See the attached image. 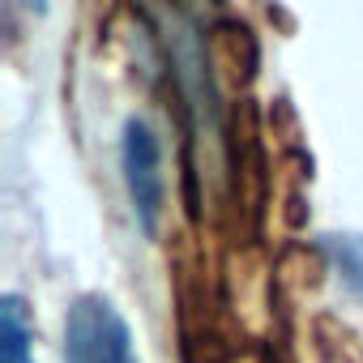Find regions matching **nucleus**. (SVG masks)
Listing matches in <instances>:
<instances>
[{
    "label": "nucleus",
    "mask_w": 363,
    "mask_h": 363,
    "mask_svg": "<svg viewBox=\"0 0 363 363\" xmlns=\"http://www.w3.org/2000/svg\"><path fill=\"white\" fill-rule=\"evenodd\" d=\"M124 184H128L137 223L145 231H154L158 214H162V154H158V137L145 120L124 124Z\"/></svg>",
    "instance_id": "2"
},
{
    "label": "nucleus",
    "mask_w": 363,
    "mask_h": 363,
    "mask_svg": "<svg viewBox=\"0 0 363 363\" xmlns=\"http://www.w3.org/2000/svg\"><path fill=\"white\" fill-rule=\"evenodd\" d=\"M0 363H35L30 354V320L18 295L0 299Z\"/></svg>",
    "instance_id": "3"
},
{
    "label": "nucleus",
    "mask_w": 363,
    "mask_h": 363,
    "mask_svg": "<svg viewBox=\"0 0 363 363\" xmlns=\"http://www.w3.org/2000/svg\"><path fill=\"white\" fill-rule=\"evenodd\" d=\"M325 252L333 257L342 282L354 295H363V235H329L325 240Z\"/></svg>",
    "instance_id": "4"
},
{
    "label": "nucleus",
    "mask_w": 363,
    "mask_h": 363,
    "mask_svg": "<svg viewBox=\"0 0 363 363\" xmlns=\"http://www.w3.org/2000/svg\"><path fill=\"white\" fill-rule=\"evenodd\" d=\"M65 363H137L133 333L103 295H82L69 308Z\"/></svg>",
    "instance_id": "1"
}]
</instances>
